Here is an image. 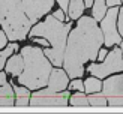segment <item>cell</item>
I'll list each match as a JSON object with an SVG mask.
<instances>
[{"instance_id":"obj_11","label":"cell","mask_w":123,"mask_h":114,"mask_svg":"<svg viewBox=\"0 0 123 114\" xmlns=\"http://www.w3.org/2000/svg\"><path fill=\"white\" fill-rule=\"evenodd\" d=\"M5 69H6V74H9L12 77H20V74L24 69V59L21 54H12V56L6 60V65H5Z\"/></svg>"},{"instance_id":"obj_27","label":"cell","mask_w":123,"mask_h":114,"mask_svg":"<svg viewBox=\"0 0 123 114\" xmlns=\"http://www.w3.org/2000/svg\"><path fill=\"white\" fill-rule=\"evenodd\" d=\"M120 3H122V0H107V6H120Z\"/></svg>"},{"instance_id":"obj_17","label":"cell","mask_w":123,"mask_h":114,"mask_svg":"<svg viewBox=\"0 0 123 114\" xmlns=\"http://www.w3.org/2000/svg\"><path fill=\"white\" fill-rule=\"evenodd\" d=\"M101 89H102V83L99 81L98 77L86 78V83H84L86 93H96V92H101Z\"/></svg>"},{"instance_id":"obj_22","label":"cell","mask_w":123,"mask_h":114,"mask_svg":"<svg viewBox=\"0 0 123 114\" xmlns=\"http://www.w3.org/2000/svg\"><path fill=\"white\" fill-rule=\"evenodd\" d=\"M8 36H6V33L3 32V29L0 30V50H3V48L8 45Z\"/></svg>"},{"instance_id":"obj_30","label":"cell","mask_w":123,"mask_h":114,"mask_svg":"<svg viewBox=\"0 0 123 114\" xmlns=\"http://www.w3.org/2000/svg\"><path fill=\"white\" fill-rule=\"evenodd\" d=\"M120 44H122V47H120V48H122V54H123V41L120 42Z\"/></svg>"},{"instance_id":"obj_8","label":"cell","mask_w":123,"mask_h":114,"mask_svg":"<svg viewBox=\"0 0 123 114\" xmlns=\"http://www.w3.org/2000/svg\"><path fill=\"white\" fill-rule=\"evenodd\" d=\"M102 93L107 96L110 107H123V72L120 75H108L102 83Z\"/></svg>"},{"instance_id":"obj_6","label":"cell","mask_w":123,"mask_h":114,"mask_svg":"<svg viewBox=\"0 0 123 114\" xmlns=\"http://www.w3.org/2000/svg\"><path fill=\"white\" fill-rule=\"evenodd\" d=\"M69 92L62 90V92H54L50 89H38L30 96L29 107H68L69 102Z\"/></svg>"},{"instance_id":"obj_15","label":"cell","mask_w":123,"mask_h":114,"mask_svg":"<svg viewBox=\"0 0 123 114\" xmlns=\"http://www.w3.org/2000/svg\"><path fill=\"white\" fill-rule=\"evenodd\" d=\"M107 0H95L92 5V17L96 21H101L107 14Z\"/></svg>"},{"instance_id":"obj_21","label":"cell","mask_w":123,"mask_h":114,"mask_svg":"<svg viewBox=\"0 0 123 114\" xmlns=\"http://www.w3.org/2000/svg\"><path fill=\"white\" fill-rule=\"evenodd\" d=\"M117 29H119V33L123 38V8L119 9V15H117Z\"/></svg>"},{"instance_id":"obj_25","label":"cell","mask_w":123,"mask_h":114,"mask_svg":"<svg viewBox=\"0 0 123 114\" xmlns=\"http://www.w3.org/2000/svg\"><path fill=\"white\" fill-rule=\"evenodd\" d=\"M57 3L60 6V9H63L65 12H68V6H69V0H57Z\"/></svg>"},{"instance_id":"obj_28","label":"cell","mask_w":123,"mask_h":114,"mask_svg":"<svg viewBox=\"0 0 123 114\" xmlns=\"http://www.w3.org/2000/svg\"><path fill=\"white\" fill-rule=\"evenodd\" d=\"M6 83H8V80H6V74L0 71V86H3V84H6Z\"/></svg>"},{"instance_id":"obj_1","label":"cell","mask_w":123,"mask_h":114,"mask_svg":"<svg viewBox=\"0 0 123 114\" xmlns=\"http://www.w3.org/2000/svg\"><path fill=\"white\" fill-rule=\"evenodd\" d=\"M104 45V35L93 17H80L75 29H71L66 42L63 69L69 78H81L84 65L89 60H96L98 53Z\"/></svg>"},{"instance_id":"obj_12","label":"cell","mask_w":123,"mask_h":114,"mask_svg":"<svg viewBox=\"0 0 123 114\" xmlns=\"http://www.w3.org/2000/svg\"><path fill=\"white\" fill-rule=\"evenodd\" d=\"M15 92L9 83L0 86V107H14L15 105Z\"/></svg>"},{"instance_id":"obj_4","label":"cell","mask_w":123,"mask_h":114,"mask_svg":"<svg viewBox=\"0 0 123 114\" xmlns=\"http://www.w3.org/2000/svg\"><path fill=\"white\" fill-rule=\"evenodd\" d=\"M0 24L12 42L26 39L32 29V21L24 11L21 0H0Z\"/></svg>"},{"instance_id":"obj_29","label":"cell","mask_w":123,"mask_h":114,"mask_svg":"<svg viewBox=\"0 0 123 114\" xmlns=\"http://www.w3.org/2000/svg\"><path fill=\"white\" fill-rule=\"evenodd\" d=\"M95 0H84V5H86V8H92V5H93Z\"/></svg>"},{"instance_id":"obj_10","label":"cell","mask_w":123,"mask_h":114,"mask_svg":"<svg viewBox=\"0 0 123 114\" xmlns=\"http://www.w3.org/2000/svg\"><path fill=\"white\" fill-rule=\"evenodd\" d=\"M68 84H69V75L66 74V71L60 69V66L53 68L47 87L50 90H54V92H62V90L68 89Z\"/></svg>"},{"instance_id":"obj_20","label":"cell","mask_w":123,"mask_h":114,"mask_svg":"<svg viewBox=\"0 0 123 114\" xmlns=\"http://www.w3.org/2000/svg\"><path fill=\"white\" fill-rule=\"evenodd\" d=\"M69 90H78V92H84V83L80 78H74V80L68 84Z\"/></svg>"},{"instance_id":"obj_16","label":"cell","mask_w":123,"mask_h":114,"mask_svg":"<svg viewBox=\"0 0 123 114\" xmlns=\"http://www.w3.org/2000/svg\"><path fill=\"white\" fill-rule=\"evenodd\" d=\"M17 50H18V45L15 44V42H12V44H8V45L3 48V50H0V71L5 68L6 60H8V59H9Z\"/></svg>"},{"instance_id":"obj_9","label":"cell","mask_w":123,"mask_h":114,"mask_svg":"<svg viewBox=\"0 0 123 114\" xmlns=\"http://www.w3.org/2000/svg\"><path fill=\"white\" fill-rule=\"evenodd\" d=\"M23 8L32 24H36L42 17H45L53 9L54 0H21Z\"/></svg>"},{"instance_id":"obj_13","label":"cell","mask_w":123,"mask_h":114,"mask_svg":"<svg viewBox=\"0 0 123 114\" xmlns=\"http://www.w3.org/2000/svg\"><path fill=\"white\" fill-rule=\"evenodd\" d=\"M15 92V107H29L30 104V89L26 86H12Z\"/></svg>"},{"instance_id":"obj_5","label":"cell","mask_w":123,"mask_h":114,"mask_svg":"<svg viewBox=\"0 0 123 114\" xmlns=\"http://www.w3.org/2000/svg\"><path fill=\"white\" fill-rule=\"evenodd\" d=\"M87 71L90 72L93 77L101 78H107L111 74H117V72H123V54H122V48L116 47L113 51H110L107 54V57L102 60V63H92L89 65Z\"/></svg>"},{"instance_id":"obj_19","label":"cell","mask_w":123,"mask_h":114,"mask_svg":"<svg viewBox=\"0 0 123 114\" xmlns=\"http://www.w3.org/2000/svg\"><path fill=\"white\" fill-rule=\"evenodd\" d=\"M69 104H71L72 107H90L89 98H87V96H86L83 92L74 93L72 96H69Z\"/></svg>"},{"instance_id":"obj_26","label":"cell","mask_w":123,"mask_h":114,"mask_svg":"<svg viewBox=\"0 0 123 114\" xmlns=\"http://www.w3.org/2000/svg\"><path fill=\"white\" fill-rule=\"evenodd\" d=\"M107 54H108L107 48H101V50H99V53H98V60H101V62H102V60L107 57Z\"/></svg>"},{"instance_id":"obj_24","label":"cell","mask_w":123,"mask_h":114,"mask_svg":"<svg viewBox=\"0 0 123 114\" xmlns=\"http://www.w3.org/2000/svg\"><path fill=\"white\" fill-rule=\"evenodd\" d=\"M53 15L56 17L59 21H66V15H65V11H63V9H57Z\"/></svg>"},{"instance_id":"obj_31","label":"cell","mask_w":123,"mask_h":114,"mask_svg":"<svg viewBox=\"0 0 123 114\" xmlns=\"http://www.w3.org/2000/svg\"><path fill=\"white\" fill-rule=\"evenodd\" d=\"M122 2H123V0H122Z\"/></svg>"},{"instance_id":"obj_7","label":"cell","mask_w":123,"mask_h":114,"mask_svg":"<svg viewBox=\"0 0 123 114\" xmlns=\"http://www.w3.org/2000/svg\"><path fill=\"white\" fill-rule=\"evenodd\" d=\"M117 15L119 9L117 6H111L105 17L101 20V30L104 35V45H117L122 42V36L117 29Z\"/></svg>"},{"instance_id":"obj_3","label":"cell","mask_w":123,"mask_h":114,"mask_svg":"<svg viewBox=\"0 0 123 114\" xmlns=\"http://www.w3.org/2000/svg\"><path fill=\"white\" fill-rule=\"evenodd\" d=\"M20 54L24 59V69L18 77V83L30 90L47 87L53 63L45 56L44 50L35 45H26L21 48Z\"/></svg>"},{"instance_id":"obj_14","label":"cell","mask_w":123,"mask_h":114,"mask_svg":"<svg viewBox=\"0 0 123 114\" xmlns=\"http://www.w3.org/2000/svg\"><path fill=\"white\" fill-rule=\"evenodd\" d=\"M86 9L84 0H69V6H68V18L71 20H78L83 15Z\"/></svg>"},{"instance_id":"obj_18","label":"cell","mask_w":123,"mask_h":114,"mask_svg":"<svg viewBox=\"0 0 123 114\" xmlns=\"http://www.w3.org/2000/svg\"><path fill=\"white\" fill-rule=\"evenodd\" d=\"M89 104L90 107H99V108H104V107H108V101H107V96L104 93H90L89 96Z\"/></svg>"},{"instance_id":"obj_23","label":"cell","mask_w":123,"mask_h":114,"mask_svg":"<svg viewBox=\"0 0 123 114\" xmlns=\"http://www.w3.org/2000/svg\"><path fill=\"white\" fill-rule=\"evenodd\" d=\"M32 39H33V42H36V44H39L42 47H48V45H50V42H48L45 38H41V36H35V38H32Z\"/></svg>"},{"instance_id":"obj_2","label":"cell","mask_w":123,"mask_h":114,"mask_svg":"<svg viewBox=\"0 0 123 114\" xmlns=\"http://www.w3.org/2000/svg\"><path fill=\"white\" fill-rule=\"evenodd\" d=\"M71 29H72L71 23L59 21L54 15H48L45 18V21L36 23L35 27L30 29L29 38H35V36L45 38L51 44V48H48V47L44 48L45 56L50 59V62L54 66H62L63 65L66 42H68V36H69Z\"/></svg>"}]
</instances>
